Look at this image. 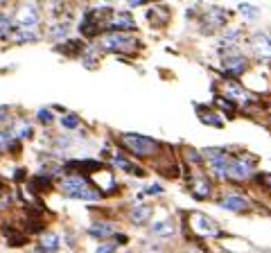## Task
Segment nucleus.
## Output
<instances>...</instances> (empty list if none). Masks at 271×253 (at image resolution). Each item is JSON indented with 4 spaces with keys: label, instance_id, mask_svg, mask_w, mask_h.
<instances>
[{
    "label": "nucleus",
    "instance_id": "1",
    "mask_svg": "<svg viewBox=\"0 0 271 253\" xmlns=\"http://www.w3.org/2000/svg\"><path fill=\"white\" fill-rule=\"evenodd\" d=\"M59 188L66 197L70 199H79V201H100L102 192L100 190L90 188V181L86 174H79V172H70L66 174L64 179L59 181Z\"/></svg>",
    "mask_w": 271,
    "mask_h": 253
},
{
    "label": "nucleus",
    "instance_id": "2",
    "mask_svg": "<svg viewBox=\"0 0 271 253\" xmlns=\"http://www.w3.org/2000/svg\"><path fill=\"white\" fill-rule=\"evenodd\" d=\"M120 145L136 159H149L158 152V142L140 134H120Z\"/></svg>",
    "mask_w": 271,
    "mask_h": 253
},
{
    "label": "nucleus",
    "instance_id": "3",
    "mask_svg": "<svg viewBox=\"0 0 271 253\" xmlns=\"http://www.w3.org/2000/svg\"><path fill=\"white\" fill-rule=\"evenodd\" d=\"M190 226H192V233L201 240H208V237H222V229H219L215 219L203 215V212H190Z\"/></svg>",
    "mask_w": 271,
    "mask_h": 253
},
{
    "label": "nucleus",
    "instance_id": "4",
    "mask_svg": "<svg viewBox=\"0 0 271 253\" xmlns=\"http://www.w3.org/2000/svg\"><path fill=\"white\" fill-rule=\"evenodd\" d=\"M255 172V159L248 154H237L228 163V179L230 181H247Z\"/></svg>",
    "mask_w": 271,
    "mask_h": 253
},
{
    "label": "nucleus",
    "instance_id": "5",
    "mask_svg": "<svg viewBox=\"0 0 271 253\" xmlns=\"http://www.w3.org/2000/svg\"><path fill=\"white\" fill-rule=\"evenodd\" d=\"M12 21L18 30L34 32V27L39 25V5H34V2H23V5H18V9L12 16Z\"/></svg>",
    "mask_w": 271,
    "mask_h": 253
},
{
    "label": "nucleus",
    "instance_id": "6",
    "mask_svg": "<svg viewBox=\"0 0 271 253\" xmlns=\"http://www.w3.org/2000/svg\"><path fill=\"white\" fill-rule=\"evenodd\" d=\"M222 66H224V72L230 79H237L240 75H244L248 61L242 52H237L235 47H226V52L222 54Z\"/></svg>",
    "mask_w": 271,
    "mask_h": 253
},
{
    "label": "nucleus",
    "instance_id": "7",
    "mask_svg": "<svg viewBox=\"0 0 271 253\" xmlns=\"http://www.w3.org/2000/svg\"><path fill=\"white\" fill-rule=\"evenodd\" d=\"M136 39L129 34H122V32H111V34H106L104 39H102V47L104 50H109V52H136Z\"/></svg>",
    "mask_w": 271,
    "mask_h": 253
},
{
    "label": "nucleus",
    "instance_id": "8",
    "mask_svg": "<svg viewBox=\"0 0 271 253\" xmlns=\"http://www.w3.org/2000/svg\"><path fill=\"white\" fill-rule=\"evenodd\" d=\"M201 21H208V23H203V32L212 34L215 30H219V27H224L228 23V12L222 9V7H208L206 16L201 18Z\"/></svg>",
    "mask_w": 271,
    "mask_h": 253
},
{
    "label": "nucleus",
    "instance_id": "9",
    "mask_svg": "<svg viewBox=\"0 0 271 253\" xmlns=\"http://www.w3.org/2000/svg\"><path fill=\"white\" fill-rule=\"evenodd\" d=\"M219 208L230 210V212H248V210H251V201H248L244 194L228 192V194H224V197H222V201H219Z\"/></svg>",
    "mask_w": 271,
    "mask_h": 253
},
{
    "label": "nucleus",
    "instance_id": "10",
    "mask_svg": "<svg viewBox=\"0 0 271 253\" xmlns=\"http://www.w3.org/2000/svg\"><path fill=\"white\" fill-rule=\"evenodd\" d=\"M190 194L195 197L197 201H203L212 194V181L206 174H197V177L190 179Z\"/></svg>",
    "mask_w": 271,
    "mask_h": 253
},
{
    "label": "nucleus",
    "instance_id": "11",
    "mask_svg": "<svg viewBox=\"0 0 271 253\" xmlns=\"http://www.w3.org/2000/svg\"><path fill=\"white\" fill-rule=\"evenodd\" d=\"M248 43H251V50H253V54L258 59H265V61L271 59V39L265 32H255V34L248 39Z\"/></svg>",
    "mask_w": 271,
    "mask_h": 253
},
{
    "label": "nucleus",
    "instance_id": "12",
    "mask_svg": "<svg viewBox=\"0 0 271 253\" xmlns=\"http://www.w3.org/2000/svg\"><path fill=\"white\" fill-rule=\"evenodd\" d=\"M149 233H152V237H156V240L174 237V233H177V222H174V217L160 219V222H156V224L149 226Z\"/></svg>",
    "mask_w": 271,
    "mask_h": 253
},
{
    "label": "nucleus",
    "instance_id": "13",
    "mask_svg": "<svg viewBox=\"0 0 271 253\" xmlns=\"http://www.w3.org/2000/svg\"><path fill=\"white\" fill-rule=\"evenodd\" d=\"M106 27L111 32H131V30H136V21L129 16V14H124V12H120V14H115V16H111V21H106Z\"/></svg>",
    "mask_w": 271,
    "mask_h": 253
},
{
    "label": "nucleus",
    "instance_id": "14",
    "mask_svg": "<svg viewBox=\"0 0 271 253\" xmlns=\"http://www.w3.org/2000/svg\"><path fill=\"white\" fill-rule=\"evenodd\" d=\"M224 97L226 100H237V102H251L253 97L248 95L247 89H242L237 82H233V79H228V82H224Z\"/></svg>",
    "mask_w": 271,
    "mask_h": 253
},
{
    "label": "nucleus",
    "instance_id": "15",
    "mask_svg": "<svg viewBox=\"0 0 271 253\" xmlns=\"http://www.w3.org/2000/svg\"><path fill=\"white\" fill-rule=\"evenodd\" d=\"M118 226L115 224H104V222H93L89 226V235L95 237V240H106V237L115 235Z\"/></svg>",
    "mask_w": 271,
    "mask_h": 253
},
{
    "label": "nucleus",
    "instance_id": "16",
    "mask_svg": "<svg viewBox=\"0 0 271 253\" xmlns=\"http://www.w3.org/2000/svg\"><path fill=\"white\" fill-rule=\"evenodd\" d=\"M152 212H154L152 204H138V206H136L134 210L129 212V219H131V224H138V226H142V224H147V219L152 217Z\"/></svg>",
    "mask_w": 271,
    "mask_h": 253
},
{
    "label": "nucleus",
    "instance_id": "17",
    "mask_svg": "<svg viewBox=\"0 0 271 253\" xmlns=\"http://www.w3.org/2000/svg\"><path fill=\"white\" fill-rule=\"evenodd\" d=\"M57 249H59V237L52 235V233L41 235V240H39V251L41 253H54Z\"/></svg>",
    "mask_w": 271,
    "mask_h": 253
},
{
    "label": "nucleus",
    "instance_id": "18",
    "mask_svg": "<svg viewBox=\"0 0 271 253\" xmlns=\"http://www.w3.org/2000/svg\"><path fill=\"white\" fill-rule=\"evenodd\" d=\"M113 163H115V167H120V170H124V172H129V174H138V177H142V174H145L140 167H134V163L124 159L122 154H115V156H113Z\"/></svg>",
    "mask_w": 271,
    "mask_h": 253
},
{
    "label": "nucleus",
    "instance_id": "19",
    "mask_svg": "<svg viewBox=\"0 0 271 253\" xmlns=\"http://www.w3.org/2000/svg\"><path fill=\"white\" fill-rule=\"evenodd\" d=\"M12 39L14 41H18V43H34L39 36H36V32H30V30H14L12 32Z\"/></svg>",
    "mask_w": 271,
    "mask_h": 253
},
{
    "label": "nucleus",
    "instance_id": "20",
    "mask_svg": "<svg viewBox=\"0 0 271 253\" xmlns=\"http://www.w3.org/2000/svg\"><path fill=\"white\" fill-rule=\"evenodd\" d=\"M14 138H18V140H25V138H32V124L25 122V120H21V122L14 127Z\"/></svg>",
    "mask_w": 271,
    "mask_h": 253
},
{
    "label": "nucleus",
    "instance_id": "21",
    "mask_svg": "<svg viewBox=\"0 0 271 253\" xmlns=\"http://www.w3.org/2000/svg\"><path fill=\"white\" fill-rule=\"evenodd\" d=\"M79 122H82V120H79V115H77V113H66L64 118H61V129H64V131H72V129H77V127H79Z\"/></svg>",
    "mask_w": 271,
    "mask_h": 253
},
{
    "label": "nucleus",
    "instance_id": "22",
    "mask_svg": "<svg viewBox=\"0 0 271 253\" xmlns=\"http://www.w3.org/2000/svg\"><path fill=\"white\" fill-rule=\"evenodd\" d=\"M12 32H14V21H12V16H0V39H9L12 36Z\"/></svg>",
    "mask_w": 271,
    "mask_h": 253
},
{
    "label": "nucleus",
    "instance_id": "23",
    "mask_svg": "<svg viewBox=\"0 0 271 253\" xmlns=\"http://www.w3.org/2000/svg\"><path fill=\"white\" fill-rule=\"evenodd\" d=\"M16 138H14V131L12 129H0V152L2 149H9V147H16Z\"/></svg>",
    "mask_w": 271,
    "mask_h": 253
},
{
    "label": "nucleus",
    "instance_id": "24",
    "mask_svg": "<svg viewBox=\"0 0 271 253\" xmlns=\"http://www.w3.org/2000/svg\"><path fill=\"white\" fill-rule=\"evenodd\" d=\"M215 104L222 109V111H228V113H235L237 111V106H235V102H230V100H226L222 93H217L215 95Z\"/></svg>",
    "mask_w": 271,
    "mask_h": 253
},
{
    "label": "nucleus",
    "instance_id": "25",
    "mask_svg": "<svg viewBox=\"0 0 271 253\" xmlns=\"http://www.w3.org/2000/svg\"><path fill=\"white\" fill-rule=\"evenodd\" d=\"M50 36H52V39H57V41H59V39H66V36H68V23H64V21H61V23H57L52 30H50Z\"/></svg>",
    "mask_w": 271,
    "mask_h": 253
},
{
    "label": "nucleus",
    "instance_id": "26",
    "mask_svg": "<svg viewBox=\"0 0 271 253\" xmlns=\"http://www.w3.org/2000/svg\"><path fill=\"white\" fill-rule=\"evenodd\" d=\"M237 9H240V14L244 18H248V21H253L255 16H258V7H253V5H247V2H242L240 7H237Z\"/></svg>",
    "mask_w": 271,
    "mask_h": 253
},
{
    "label": "nucleus",
    "instance_id": "27",
    "mask_svg": "<svg viewBox=\"0 0 271 253\" xmlns=\"http://www.w3.org/2000/svg\"><path fill=\"white\" fill-rule=\"evenodd\" d=\"M82 47H84L82 41H68L66 46H59V50H61V52H68V54H72V57H75V54L79 52Z\"/></svg>",
    "mask_w": 271,
    "mask_h": 253
},
{
    "label": "nucleus",
    "instance_id": "28",
    "mask_svg": "<svg viewBox=\"0 0 271 253\" xmlns=\"http://www.w3.org/2000/svg\"><path fill=\"white\" fill-rule=\"evenodd\" d=\"M36 118H39V122L41 124H52V120H54V115H52V111H50V109H39V111H36Z\"/></svg>",
    "mask_w": 271,
    "mask_h": 253
},
{
    "label": "nucleus",
    "instance_id": "29",
    "mask_svg": "<svg viewBox=\"0 0 271 253\" xmlns=\"http://www.w3.org/2000/svg\"><path fill=\"white\" fill-rule=\"evenodd\" d=\"M32 185H34L36 190H43V188L50 190V177H43V174L41 177H34L32 179Z\"/></svg>",
    "mask_w": 271,
    "mask_h": 253
},
{
    "label": "nucleus",
    "instance_id": "30",
    "mask_svg": "<svg viewBox=\"0 0 271 253\" xmlns=\"http://www.w3.org/2000/svg\"><path fill=\"white\" fill-rule=\"evenodd\" d=\"M240 34H242L240 30H230L228 34L224 36V41H222V43H224V46H228V47H233L237 43V36H240Z\"/></svg>",
    "mask_w": 271,
    "mask_h": 253
},
{
    "label": "nucleus",
    "instance_id": "31",
    "mask_svg": "<svg viewBox=\"0 0 271 253\" xmlns=\"http://www.w3.org/2000/svg\"><path fill=\"white\" fill-rule=\"evenodd\" d=\"M255 181H258L260 185H265V188L271 190V174H269V172H262V174H258V177H255Z\"/></svg>",
    "mask_w": 271,
    "mask_h": 253
},
{
    "label": "nucleus",
    "instance_id": "32",
    "mask_svg": "<svg viewBox=\"0 0 271 253\" xmlns=\"http://www.w3.org/2000/svg\"><path fill=\"white\" fill-rule=\"evenodd\" d=\"M115 249H118V244H115V242H109V244H100L95 253H115Z\"/></svg>",
    "mask_w": 271,
    "mask_h": 253
},
{
    "label": "nucleus",
    "instance_id": "33",
    "mask_svg": "<svg viewBox=\"0 0 271 253\" xmlns=\"http://www.w3.org/2000/svg\"><path fill=\"white\" fill-rule=\"evenodd\" d=\"M7 115H9V109H7V106H0V122L7 120Z\"/></svg>",
    "mask_w": 271,
    "mask_h": 253
},
{
    "label": "nucleus",
    "instance_id": "34",
    "mask_svg": "<svg viewBox=\"0 0 271 253\" xmlns=\"http://www.w3.org/2000/svg\"><path fill=\"white\" fill-rule=\"evenodd\" d=\"M147 192H149V194H154V192H156V194H160V192H163V188H160V185H152V188H149Z\"/></svg>",
    "mask_w": 271,
    "mask_h": 253
},
{
    "label": "nucleus",
    "instance_id": "35",
    "mask_svg": "<svg viewBox=\"0 0 271 253\" xmlns=\"http://www.w3.org/2000/svg\"><path fill=\"white\" fill-rule=\"evenodd\" d=\"M145 5V0H131L129 2V7H142Z\"/></svg>",
    "mask_w": 271,
    "mask_h": 253
},
{
    "label": "nucleus",
    "instance_id": "36",
    "mask_svg": "<svg viewBox=\"0 0 271 253\" xmlns=\"http://www.w3.org/2000/svg\"><path fill=\"white\" fill-rule=\"evenodd\" d=\"M269 34H271V32H269ZM269 39H271V36H269Z\"/></svg>",
    "mask_w": 271,
    "mask_h": 253
}]
</instances>
